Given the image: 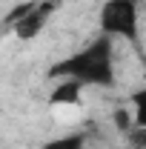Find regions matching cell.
Instances as JSON below:
<instances>
[{"label":"cell","mask_w":146,"mask_h":149,"mask_svg":"<svg viewBox=\"0 0 146 149\" xmlns=\"http://www.w3.org/2000/svg\"><path fill=\"white\" fill-rule=\"evenodd\" d=\"M115 126L123 132V135H129V132L135 129V118H132V112H129V109H117V112H115Z\"/></svg>","instance_id":"52a82bcc"},{"label":"cell","mask_w":146,"mask_h":149,"mask_svg":"<svg viewBox=\"0 0 146 149\" xmlns=\"http://www.w3.org/2000/svg\"><path fill=\"white\" fill-rule=\"evenodd\" d=\"M83 89L86 86L77 83V80H57L46 100H49V106H74V103H80Z\"/></svg>","instance_id":"277c9868"},{"label":"cell","mask_w":146,"mask_h":149,"mask_svg":"<svg viewBox=\"0 0 146 149\" xmlns=\"http://www.w3.org/2000/svg\"><path fill=\"white\" fill-rule=\"evenodd\" d=\"M129 103H132L135 126H146V86H143V89H138V92H132Z\"/></svg>","instance_id":"8992f818"},{"label":"cell","mask_w":146,"mask_h":149,"mask_svg":"<svg viewBox=\"0 0 146 149\" xmlns=\"http://www.w3.org/2000/svg\"><path fill=\"white\" fill-rule=\"evenodd\" d=\"M129 146L132 149H146V126H135V129L126 135Z\"/></svg>","instance_id":"ba28073f"},{"label":"cell","mask_w":146,"mask_h":149,"mask_svg":"<svg viewBox=\"0 0 146 149\" xmlns=\"http://www.w3.org/2000/svg\"><path fill=\"white\" fill-rule=\"evenodd\" d=\"M55 9H57V0H32V3H29V9H26V12H23L15 23H12L15 37H17V40H23V43L37 40V37H40V32L46 29V23L52 20Z\"/></svg>","instance_id":"3957f363"},{"label":"cell","mask_w":146,"mask_h":149,"mask_svg":"<svg viewBox=\"0 0 146 149\" xmlns=\"http://www.w3.org/2000/svg\"><path fill=\"white\" fill-rule=\"evenodd\" d=\"M100 35L112 40H129L135 49L140 46V6L138 0H103L97 12Z\"/></svg>","instance_id":"7a4b0ae2"},{"label":"cell","mask_w":146,"mask_h":149,"mask_svg":"<svg viewBox=\"0 0 146 149\" xmlns=\"http://www.w3.org/2000/svg\"><path fill=\"white\" fill-rule=\"evenodd\" d=\"M83 146H86V135L83 132H69V135H60V138L46 141L40 149H83Z\"/></svg>","instance_id":"5b68a950"},{"label":"cell","mask_w":146,"mask_h":149,"mask_svg":"<svg viewBox=\"0 0 146 149\" xmlns=\"http://www.w3.org/2000/svg\"><path fill=\"white\" fill-rule=\"evenodd\" d=\"M52 80H77L83 86H115V40L109 35H97L83 49L49 66Z\"/></svg>","instance_id":"6da1fadb"}]
</instances>
